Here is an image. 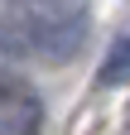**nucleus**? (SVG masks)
Here are the masks:
<instances>
[{"label": "nucleus", "mask_w": 130, "mask_h": 135, "mask_svg": "<svg viewBox=\"0 0 130 135\" xmlns=\"http://www.w3.org/2000/svg\"><path fill=\"white\" fill-rule=\"evenodd\" d=\"M96 82H101V87L130 82V34H121V39L111 44V53L101 58V68H96Z\"/></svg>", "instance_id": "2"}, {"label": "nucleus", "mask_w": 130, "mask_h": 135, "mask_svg": "<svg viewBox=\"0 0 130 135\" xmlns=\"http://www.w3.org/2000/svg\"><path fill=\"white\" fill-rule=\"evenodd\" d=\"M43 130V101L24 77L0 68V135H39Z\"/></svg>", "instance_id": "1"}, {"label": "nucleus", "mask_w": 130, "mask_h": 135, "mask_svg": "<svg viewBox=\"0 0 130 135\" xmlns=\"http://www.w3.org/2000/svg\"><path fill=\"white\" fill-rule=\"evenodd\" d=\"M0 58H29V39L14 10H0Z\"/></svg>", "instance_id": "3"}]
</instances>
